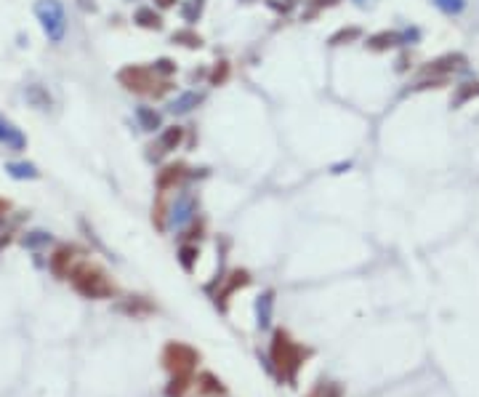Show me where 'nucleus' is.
Returning <instances> with one entry per match:
<instances>
[{
	"label": "nucleus",
	"mask_w": 479,
	"mask_h": 397,
	"mask_svg": "<svg viewBox=\"0 0 479 397\" xmlns=\"http://www.w3.org/2000/svg\"><path fill=\"white\" fill-rule=\"evenodd\" d=\"M306 357H309V350H304L299 341H293L290 334H285V331L274 334V338H272V363H274L280 376H285L288 382H293L301 363Z\"/></svg>",
	"instance_id": "1"
},
{
	"label": "nucleus",
	"mask_w": 479,
	"mask_h": 397,
	"mask_svg": "<svg viewBox=\"0 0 479 397\" xmlns=\"http://www.w3.org/2000/svg\"><path fill=\"white\" fill-rule=\"evenodd\" d=\"M70 280L77 293H83L88 299H107L115 293V283H109L104 270H99L96 264H77L70 272Z\"/></svg>",
	"instance_id": "2"
},
{
	"label": "nucleus",
	"mask_w": 479,
	"mask_h": 397,
	"mask_svg": "<svg viewBox=\"0 0 479 397\" xmlns=\"http://www.w3.org/2000/svg\"><path fill=\"white\" fill-rule=\"evenodd\" d=\"M35 16H38L45 38L51 43H61L64 40V35H67V16H64L61 0H38L35 3Z\"/></svg>",
	"instance_id": "3"
},
{
	"label": "nucleus",
	"mask_w": 479,
	"mask_h": 397,
	"mask_svg": "<svg viewBox=\"0 0 479 397\" xmlns=\"http://www.w3.org/2000/svg\"><path fill=\"white\" fill-rule=\"evenodd\" d=\"M200 355H197L192 347L187 344H179V341H171L163 352V366L173 373V376H189L192 368L197 366Z\"/></svg>",
	"instance_id": "4"
},
{
	"label": "nucleus",
	"mask_w": 479,
	"mask_h": 397,
	"mask_svg": "<svg viewBox=\"0 0 479 397\" xmlns=\"http://www.w3.org/2000/svg\"><path fill=\"white\" fill-rule=\"evenodd\" d=\"M118 83L131 93H155V83L157 75L152 67H141V64H128L118 72Z\"/></svg>",
	"instance_id": "5"
},
{
	"label": "nucleus",
	"mask_w": 479,
	"mask_h": 397,
	"mask_svg": "<svg viewBox=\"0 0 479 397\" xmlns=\"http://www.w3.org/2000/svg\"><path fill=\"white\" fill-rule=\"evenodd\" d=\"M466 64H469V61H466L464 54H445V56L429 61V64L423 67V77H450L453 72L466 70Z\"/></svg>",
	"instance_id": "6"
},
{
	"label": "nucleus",
	"mask_w": 479,
	"mask_h": 397,
	"mask_svg": "<svg viewBox=\"0 0 479 397\" xmlns=\"http://www.w3.org/2000/svg\"><path fill=\"white\" fill-rule=\"evenodd\" d=\"M0 144L6 150H11V153L27 150V137L22 134V128H16L14 123L8 120V118H3V115H0Z\"/></svg>",
	"instance_id": "7"
},
{
	"label": "nucleus",
	"mask_w": 479,
	"mask_h": 397,
	"mask_svg": "<svg viewBox=\"0 0 479 397\" xmlns=\"http://www.w3.org/2000/svg\"><path fill=\"white\" fill-rule=\"evenodd\" d=\"M187 176V166L184 163H171L165 169L157 171V189L160 192H168V189H176V184L184 182Z\"/></svg>",
	"instance_id": "8"
},
{
	"label": "nucleus",
	"mask_w": 479,
	"mask_h": 397,
	"mask_svg": "<svg viewBox=\"0 0 479 397\" xmlns=\"http://www.w3.org/2000/svg\"><path fill=\"white\" fill-rule=\"evenodd\" d=\"M365 46L370 48V51H378V54H381V51H391V48H397V46H405L402 32H397V30H381V32H375V35H370Z\"/></svg>",
	"instance_id": "9"
},
{
	"label": "nucleus",
	"mask_w": 479,
	"mask_h": 397,
	"mask_svg": "<svg viewBox=\"0 0 479 397\" xmlns=\"http://www.w3.org/2000/svg\"><path fill=\"white\" fill-rule=\"evenodd\" d=\"M192 214H195V198L192 195H179V200L173 203V208H171V219L176 221V224H184V221H189L192 219Z\"/></svg>",
	"instance_id": "10"
},
{
	"label": "nucleus",
	"mask_w": 479,
	"mask_h": 397,
	"mask_svg": "<svg viewBox=\"0 0 479 397\" xmlns=\"http://www.w3.org/2000/svg\"><path fill=\"white\" fill-rule=\"evenodd\" d=\"M72 254H75V248L64 245V248H59V251L51 256V270H54V275L67 277L70 272H72V270H70V264H72Z\"/></svg>",
	"instance_id": "11"
},
{
	"label": "nucleus",
	"mask_w": 479,
	"mask_h": 397,
	"mask_svg": "<svg viewBox=\"0 0 479 397\" xmlns=\"http://www.w3.org/2000/svg\"><path fill=\"white\" fill-rule=\"evenodd\" d=\"M200 102H203V96H200V93L184 91L181 96H176V99L171 102V112H173V115H187V112H192Z\"/></svg>",
	"instance_id": "12"
},
{
	"label": "nucleus",
	"mask_w": 479,
	"mask_h": 397,
	"mask_svg": "<svg viewBox=\"0 0 479 397\" xmlns=\"http://www.w3.org/2000/svg\"><path fill=\"white\" fill-rule=\"evenodd\" d=\"M477 96H479V83H461V86H455V93L450 99V107L453 109L464 107L466 102H471Z\"/></svg>",
	"instance_id": "13"
},
{
	"label": "nucleus",
	"mask_w": 479,
	"mask_h": 397,
	"mask_svg": "<svg viewBox=\"0 0 479 397\" xmlns=\"http://www.w3.org/2000/svg\"><path fill=\"white\" fill-rule=\"evenodd\" d=\"M181 141H184V128L181 125H168L160 134V150L163 153H173V150L181 147Z\"/></svg>",
	"instance_id": "14"
},
{
	"label": "nucleus",
	"mask_w": 479,
	"mask_h": 397,
	"mask_svg": "<svg viewBox=\"0 0 479 397\" xmlns=\"http://www.w3.org/2000/svg\"><path fill=\"white\" fill-rule=\"evenodd\" d=\"M24 99L30 102V107L35 109H48L51 107V93L45 91L43 86H27V91H24Z\"/></svg>",
	"instance_id": "15"
},
{
	"label": "nucleus",
	"mask_w": 479,
	"mask_h": 397,
	"mask_svg": "<svg viewBox=\"0 0 479 397\" xmlns=\"http://www.w3.org/2000/svg\"><path fill=\"white\" fill-rule=\"evenodd\" d=\"M134 22L144 30H163V16L152 8H139L134 16Z\"/></svg>",
	"instance_id": "16"
},
{
	"label": "nucleus",
	"mask_w": 479,
	"mask_h": 397,
	"mask_svg": "<svg viewBox=\"0 0 479 397\" xmlns=\"http://www.w3.org/2000/svg\"><path fill=\"white\" fill-rule=\"evenodd\" d=\"M136 120H139V125L144 128V131H155V128H160V112L152 107H136Z\"/></svg>",
	"instance_id": "17"
},
{
	"label": "nucleus",
	"mask_w": 479,
	"mask_h": 397,
	"mask_svg": "<svg viewBox=\"0 0 479 397\" xmlns=\"http://www.w3.org/2000/svg\"><path fill=\"white\" fill-rule=\"evenodd\" d=\"M6 171H8L14 179H38V176H40L32 163H8Z\"/></svg>",
	"instance_id": "18"
},
{
	"label": "nucleus",
	"mask_w": 479,
	"mask_h": 397,
	"mask_svg": "<svg viewBox=\"0 0 479 397\" xmlns=\"http://www.w3.org/2000/svg\"><path fill=\"white\" fill-rule=\"evenodd\" d=\"M432 3H434L445 16H461L466 11V6H469L466 0H432Z\"/></svg>",
	"instance_id": "19"
},
{
	"label": "nucleus",
	"mask_w": 479,
	"mask_h": 397,
	"mask_svg": "<svg viewBox=\"0 0 479 397\" xmlns=\"http://www.w3.org/2000/svg\"><path fill=\"white\" fill-rule=\"evenodd\" d=\"M359 35H362V30L359 27H344V30L333 32L330 35V46H344V43H354Z\"/></svg>",
	"instance_id": "20"
},
{
	"label": "nucleus",
	"mask_w": 479,
	"mask_h": 397,
	"mask_svg": "<svg viewBox=\"0 0 479 397\" xmlns=\"http://www.w3.org/2000/svg\"><path fill=\"white\" fill-rule=\"evenodd\" d=\"M173 43H181V46H187V48H200L203 46V38L192 30H179V32H173Z\"/></svg>",
	"instance_id": "21"
},
{
	"label": "nucleus",
	"mask_w": 479,
	"mask_h": 397,
	"mask_svg": "<svg viewBox=\"0 0 479 397\" xmlns=\"http://www.w3.org/2000/svg\"><path fill=\"white\" fill-rule=\"evenodd\" d=\"M189 387H192V379H189V376H173V382H171V387H168V395L181 397Z\"/></svg>",
	"instance_id": "22"
},
{
	"label": "nucleus",
	"mask_w": 479,
	"mask_h": 397,
	"mask_svg": "<svg viewBox=\"0 0 479 397\" xmlns=\"http://www.w3.org/2000/svg\"><path fill=\"white\" fill-rule=\"evenodd\" d=\"M226 77H229V61H219L210 72V86H221L226 83Z\"/></svg>",
	"instance_id": "23"
},
{
	"label": "nucleus",
	"mask_w": 479,
	"mask_h": 397,
	"mask_svg": "<svg viewBox=\"0 0 479 397\" xmlns=\"http://www.w3.org/2000/svg\"><path fill=\"white\" fill-rule=\"evenodd\" d=\"M200 384H203V387H200V392H224L221 382H219V379H213L210 373H203V376H200Z\"/></svg>",
	"instance_id": "24"
},
{
	"label": "nucleus",
	"mask_w": 479,
	"mask_h": 397,
	"mask_svg": "<svg viewBox=\"0 0 479 397\" xmlns=\"http://www.w3.org/2000/svg\"><path fill=\"white\" fill-rule=\"evenodd\" d=\"M200 11H203V0H189V3L184 6V19H187V22H197Z\"/></svg>",
	"instance_id": "25"
},
{
	"label": "nucleus",
	"mask_w": 479,
	"mask_h": 397,
	"mask_svg": "<svg viewBox=\"0 0 479 397\" xmlns=\"http://www.w3.org/2000/svg\"><path fill=\"white\" fill-rule=\"evenodd\" d=\"M152 70H155V75H157V72H163V75H173V72H176V64H173L171 59H157Z\"/></svg>",
	"instance_id": "26"
},
{
	"label": "nucleus",
	"mask_w": 479,
	"mask_h": 397,
	"mask_svg": "<svg viewBox=\"0 0 479 397\" xmlns=\"http://www.w3.org/2000/svg\"><path fill=\"white\" fill-rule=\"evenodd\" d=\"M181 256H184V264H187V267H192V256H195V248H184V251H181Z\"/></svg>",
	"instance_id": "27"
},
{
	"label": "nucleus",
	"mask_w": 479,
	"mask_h": 397,
	"mask_svg": "<svg viewBox=\"0 0 479 397\" xmlns=\"http://www.w3.org/2000/svg\"><path fill=\"white\" fill-rule=\"evenodd\" d=\"M336 3H338V0H312V6H315V8H322V6H336Z\"/></svg>",
	"instance_id": "28"
},
{
	"label": "nucleus",
	"mask_w": 479,
	"mask_h": 397,
	"mask_svg": "<svg viewBox=\"0 0 479 397\" xmlns=\"http://www.w3.org/2000/svg\"><path fill=\"white\" fill-rule=\"evenodd\" d=\"M155 3H157L160 8H173V6H176V0H155Z\"/></svg>",
	"instance_id": "29"
},
{
	"label": "nucleus",
	"mask_w": 479,
	"mask_h": 397,
	"mask_svg": "<svg viewBox=\"0 0 479 397\" xmlns=\"http://www.w3.org/2000/svg\"><path fill=\"white\" fill-rule=\"evenodd\" d=\"M359 8H368V6H375V0H354Z\"/></svg>",
	"instance_id": "30"
},
{
	"label": "nucleus",
	"mask_w": 479,
	"mask_h": 397,
	"mask_svg": "<svg viewBox=\"0 0 479 397\" xmlns=\"http://www.w3.org/2000/svg\"><path fill=\"white\" fill-rule=\"evenodd\" d=\"M6 208H8V203H3V200H0V214H3Z\"/></svg>",
	"instance_id": "31"
}]
</instances>
